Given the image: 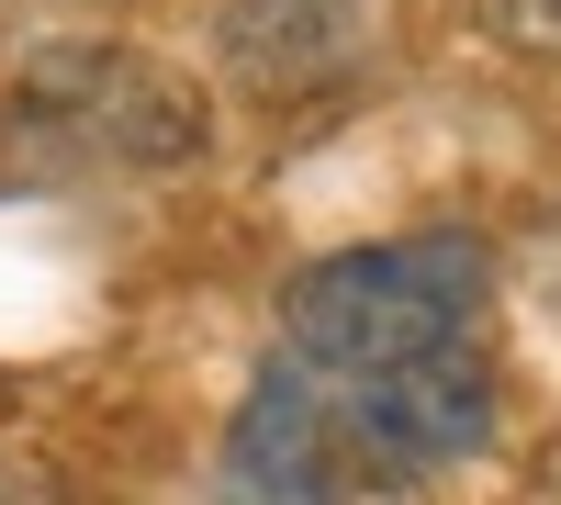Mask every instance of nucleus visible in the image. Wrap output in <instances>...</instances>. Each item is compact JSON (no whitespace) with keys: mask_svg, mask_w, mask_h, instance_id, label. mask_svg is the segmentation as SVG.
<instances>
[{"mask_svg":"<svg viewBox=\"0 0 561 505\" xmlns=\"http://www.w3.org/2000/svg\"><path fill=\"white\" fill-rule=\"evenodd\" d=\"M0 505H68V472L45 461V449H23V438H0Z\"/></svg>","mask_w":561,"mask_h":505,"instance_id":"nucleus-6","label":"nucleus"},{"mask_svg":"<svg viewBox=\"0 0 561 505\" xmlns=\"http://www.w3.org/2000/svg\"><path fill=\"white\" fill-rule=\"evenodd\" d=\"M494 438V337L404 371H304L259 359L225 427V483L248 505H382L427 494Z\"/></svg>","mask_w":561,"mask_h":505,"instance_id":"nucleus-1","label":"nucleus"},{"mask_svg":"<svg viewBox=\"0 0 561 505\" xmlns=\"http://www.w3.org/2000/svg\"><path fill=\"white\" fill-rule=\"evenodd\" d=\"M494 45H517V57H561V0H472Z\"/></svg>","mask_w":561,"mask_h":505,"instance_id":"nucleus-5","label":"nucleus"},{"mask_svg":"<svg viewBox=\"0 0 561 505\" xmlns=\"http://www.w3.org/2000/svg\"><path fill=\"white\" fill-rule=\"evenodd\" d=\"M494 314V248L472 225H415V237H370L337 248L280 282L270 314V359L304 371H404V359L472 348Z\"/></svg>","mask_w":561,"mask_h":505,"instance_id":"nucleus-3","label":"nucleus"},{"mask_svg":"<svg viewBox=\"0 0 561 505\" xmlns=\"http://www.w3.org/2000/svg\"><path fill=\"white\" fill-rule=\"evenodd\" d=\"M214 57H225V79H237L248 102L304 113V102H337L370 68V12L359 0H225Z\"/></svg>","mask_w":561,"mask_h":505,"instance_id":"nucleus-4","label":"nucleus"},{"mask_svg":"<svg viewBox=\"0 0 561 505\" xmlns=\"http://www.w3.org/2000/svg\"><path fill=\"white\" fill-rule=\"evenodd\" d=\"M203 147V90L124 34H57L0 79V180H147Z\"/></svg>","mask_w":561,"mask_h":505,"instance_id":"nucleus-2","label":"nucleus"}]
</instances>
